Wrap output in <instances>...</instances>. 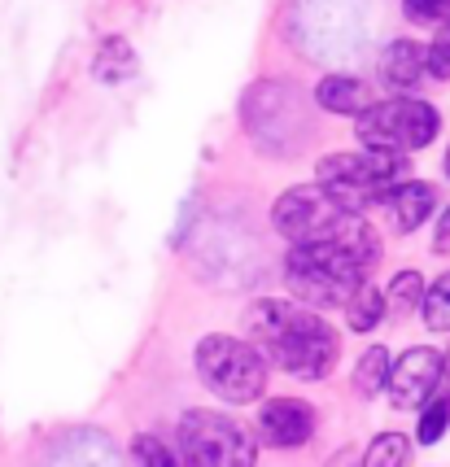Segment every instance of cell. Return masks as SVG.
<instances>
[{
	"instance_id": "1",
	"label": "cell",
	"mask_w": 450,
	"mask_h": 467,
	"mask_svg": "<svg viewBox=\"0 0 450 467\" xmlns=\"http://www.w3.org/2000/svg\"><path fill=\"white\" fill-rule=\"evenodd\" d=\"M249 337L276 367L298 380H324L337 363V332L298 302H254L246 310Z\"/></svg>"
},
{
	"instance_id": "2",
	"label": "cell",
	"mask_w": 450,
	"mask_h": 467,
	"mask_svg": "<svg viewBox=\"0 0 450 467\" xmlns=\"http://www.w3.org/2000/svg\"><path fill=\"white\" fill-rule=\"evenodd\" d=\"M368 266L354 254H346L337 241H310L293 244L285 258V280L307 306H350V297L368 285Z\"/></svg>"
},
{
	"instance_id": "3",
	"label": "cell",
	"mask_w": 450,
	"mask_h": 467,
	"mask_svg": "<svg viewBox=\"0 0 450 467\" xmlns=\"http://www.w3.org/2000/svg\"><path fill=\"white\" fill-rule=\"evenodd\" d=\"M407 175V158L389 149H363V153H337L319 162V183L346 210H363L372 202H385Z\"/></svg>"
},
{
	"instance_id": "4",
	"label": "cell",
	"mask_w": 450,
	"mask_h": 467,
	"mask_svg": "<svg viewBox=\"0 0 450 467\" xmlns=\"http://www.w3.org/2000/svg\"><path fill=\"white\" fill-rule=\"evenodd\" d=\"M197 376L210 393H219L224 402H258L267 389V363L263 349L236 337H205L197 346Z\"/></svg>"
},
{
	"instance_id": "5",
	"label": "cell",
	"mask_w": 450,
	"mask_h": 467,
	"mask_svg": "<svg viewBox=\"0 0 450 467\" xmlns=\"http://www.w3.org/2000/svg\"><path fill=\"white\" fill-rule=\"evenodd\" d=\"M180 463L184 467H254L258 446L246 428L215 410H188L180 420Z\"/></svg>"
},
{
	"instance_id": "6",
	"label": "cell",
	"mask_w": 450,
	"mask_h": 467,
	"mask_svg": "<svg viewBox=\"0 0 450 467\" xmlns=\"http://www.w3.org/2000/svg\"><path fill=\"white\" fill-rule=\"evenodd\" d=\"M359 136L368 149H389V153L424 149L437 136V109L424 101H411V97L368 105L359 114Z\"/></svg>"
},
{
	"instance_id": "7",
	"label": "cell",
	"mask_w": 450,
	"mask_h": 467,
	"mask_svg": "<svg viewBox=\"0 0 450 467\" xmlns=\"http://www.w3.org/2000/svg\"><path fill=\"white\" fill-rule=\"evenodd\" d=\"M350 210L324 183H307V188H288L285 197L276 202L271 219H276V232L293 244H310V241H328L337 223L346 219Z\"/></svg>"
},
{
	"instance_id": "8",
	"label": "cell",
	"mask_w": 450,
	"mask_h": 467,
	"mask_svg": "<svg viewBox=\"0 0 450 467\" xmlns=\"http://www.w3.org/2000/svg\"><path fill=\"white\" fill-rule=\"evenodd\" d=\"M442 371H446V363H442V354H433V349H407L398 363H393V371H389V402L393 407H424L433 393H437V385H442Z\"/></svg>"
},
{
	"instance_id": "9",
	"label": "cell",
	"mask_w": 450,
	"mask_h": 467,
	"mask_svg": "<svg viewBox=\"0 0 450 467\" xmlns=\"http://www.w3.org/2000/svg\"><path fill=\"white\" fill-rule=\"evenodd\" d=\"M258 432H263L267 446H276V450L307 446L310 432H315V410L302 398H276L258 415Z\"/></svg>"
},
{
	"instance_id": "10",
	"label": "cell",
	"mask_w": 450,
	"mask_h": 467,
	"mask_svg": "<svg viewBox=\"0 0 450 467\" xmlns=\"http://www.w3.org/2000/svg\"><path fill=\"white\" fill-rule=\"evenodd\" d=\"M424 70H429V53L411 40H393L385 48V57H381V79H385L389 88H398V92L415 88Z\"/></svg>"
},
{
	"instance_id": "11",
	"label": "cell",
	"mask_w": 450,
	"mask_h": 467,
	"mask_svg": "<svg viewBox=\"0 0 450 467\" xmlns=\"http://www.w3.org/2000/svg\"><path fill=\"white\" fill-rule=\"evenodd\" d=\"M385 205H389V214H393V227H398V232H415V227L433 214L437 192H433L429 183H398L385 197Z\"/></svg>"
},
{
	"instance_id": "12",
	"label": "cell",
	"mask_w": 450,
	"mask_h": 467,
	"mask_svg": "<svg viewBox=\"0 0 450 467\" xmlns=\"http://www.w3.org/2000/svg\"><path fill=\"white\" fill-rule=\"evenodd\" d=\"M315 97H319V105L332 109V114H363V109H368V88L359 79H350V75H328Z\"/></svg>"
},
{
	"instance_id": "13",
	"label": "cell",
	"mask_w": 450,
	"mask_h": 467,
	"mask_svg": "<svg viewBox=\"0 0 450 467\" xmlns=\"http://www.w3.org/2000/svg\"><path fill=\"white\" fill-rule=\"evenodd\" d=\"M385 310H389L385 293H381V288H372V285H363L354 297H350V306H346L350 327H354V332H372V327L385 319Z\"/></svg>"
},
{
	"instance_id": "14",
	"label": "cell",
	"mask_w": 450,
	"mask_h": 467,
	"mask_svg": "<svg viewBox=\"0 0 450 467\" xmlns=\"http://www.w3.org/2000/svg\"><path fill=\"white\" fill-rule=\"evenodd\" d=\"M389 371H393V363H389V349L372 346L363 358H359V367H354V389L359 393H381V389L389 385Z\"/></svg>"
},
{
	"instance_id": "15",
	"label": "cell",
	"mask_w": 450,
	"mask_h": 467,
	"mask_svg": "<svg viewBox=\"0 0 450 467\" xmlns=\"http://www.w3.org/2000/svg\"><path fill=\"white\" fill-rule=\"evenodd\" d=\"M407 437H398V432H381L376 441L368 446V454H363V467H407Z\"/></svg>"
},
{
	"instance_id": "16",
	"label": "cell",
	"mask_w": 450,
	"mask_h": 467,
	"mask_svg": "<svg viewBox=\"0 0 450 467\" xmlns=\"http://www.w3.org/2000/svg\"><path fill=\"white\" fill-rule=\"evenodd\" d=\"M420 310H424V324H429L433 332H450V271L433 288H424Z\"/></svg>"
},
{
	"instance_id": "17",
	"label": "cell",
	"mask_w": 450,
	"mask_h": 467,
	"mask_svg": "<svg viewBox=\"0 0 450 467\" xmlns=\"http://www.w3.org/2000/svg\"><path fill=\"white\" fill-rule=\"evenodd\" d=\"M450 424V393H433L429 402H424V415H420V428H415V437L433 446V441H442V432Z\"/></svg>"
},
{
	"instance_id": "18",
	"label": "cell",
	"mask_w": 450,
	"mask_h": 467,
	"mask_svg": "<svg viewBox=\"0 0 450 467\" xmlns=\"http://www.w3.org/2000/svg\"><path fill=\"white\" fill-rule=\"evenodd\" d=\"M389 310L393 315H407V310H415V306L424 302V280L415 275V271H398L393 275V285H389Z\"/></svg>"
},
{
	"instance_id": "19",
	"label": "cell",
	"mask_w": 450,
	"mask_h": 467,
	"mask_svg": "<svg viewBox=\"0 0 450 467\" xmlns=\"http://www.w3.org/2000/svg\"><path fill=\"white\" fill-rule=\"evenodd\" d=\"M131 467H184L158 437H136L131 441Z\"/></svg>"
},
{
	"instance_id": "20",
	"label": "cell",
	"mask_w": 450,
	"mask_h": 467,
	"mask_svg": "<svg viewBox=\"0 0 450 467\" xmlns=\"http://www.w3.org/2000/svg\"><path fill=\"white\" fill-rule=\"evenodd\" d=\"M450 14V0H407L411 22H442Z\"/></svg>"
},
{
	"instance_id": "21",
	"label": "cell",
	"mask_w": 450,
	"mask_h": 467,
	"mask_svg": "<svg viewBox=\"0 0 450 467\" xmlns=\"http://www.w3.org/2000/svg\"><path fill=\"white\" fill-rule=\"evenodd\" d=\"M429 75H437V79H450V26L433 40L429 48Z\"/></svg>"
},
{
	"instance_id": "22",
	"label": "cell",
	"mask_w": 450,
	"mask_h": 467,
	"mask_svg": "<svg viewBox=\"0 0 450 467\" xmlns=\"http://www.w3.org/2000/svg\"><path fill=\"white\" fill-rule=\"evenodd\" d=\"M433 244H437V254H450V210L437 219V241Z\"/></svg>"
},
{
	"instance_id": "23",
	"label": "cell",
	"mask_w": 450,
	"mask_h": 467,
	"mask_svg": "<svg viewBox=\"0 0 450 467\" xmlns=\"http://www.w3.org/2000/svg\"><path fill=\"white\" fill-rule=\"evenodd\" d=\"M446 175H450V153H446Z\"/></svg>"
},
{
	"instance_id": "24",
	"label": "cell",
	"mask_w": 450,
	"mask_h": 467,
	"mask_svg": "<svg viewBox=\"0 0 450 467\" xmlns=\"http://www.w3.org/2000/svg\"><path fill=\"white\" fill-rule=\"evenodd\" d=\"M446 367H450V354H446Z\"/></svg>"
}]
</instances>
